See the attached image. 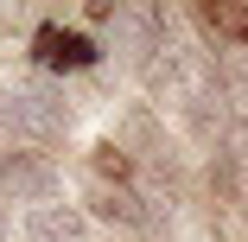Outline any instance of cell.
Returning a JSON list of instances; mask_svg holds the SVG:
<instances>
[{
  "label": "cell",
  "instance_id": "6da1fadb",
  "mask_svg": "<svg viewBox=\"0 0 248 242\" xmlns=\"http://www.w3.org/2000/svg\"><path fill=\"white\" fill-rule=\"evenodd\" d=\"M0 134L19 147H58L70 134V96L58 77H32V83H0Z\"/></svg>",
  "mask_w": 248,
  "mask_h": 242
},
{
  "label": "cell",
  "instance_id": "7a4b0ae2",
  "mask_svg": "<svg viewBox=\"0 0 248 242\" xmlns=\"http://www.w3.org/2000/svg\"><path fill=\"white\" fill-rule=\"evenodd\" d=\"M0 198H13V204H26V210H38V204H58L64 198V166L51 160V153H32V147H7L0 153Z\"/></svg>",
  "mask_w": 248,
  "mask_h": 242
},
{
  "label": "cell",
  "instance_id": "3957f363",
  "mask_svg": "<svg viewBox=\"0 0 248 242\" xmlns=\"http://www.w3.org/2000/svg\"><path fill=\"white\" fill-rule=\"evenodd\" d=\"M166 13L159 7H146V0H121V7L108 13V45L102 51H121L127 64H153L166 51Z\"/></svg>",
  "mask_w": 248,
  "mask_h": 242
},
{
  "label": "cell",
  "instance_id": "277c9868",
  "mask_svg": "<svg viewBox=\"0 0 248 242\" xmlns=\"http://www.w3.org/2000/svg\"><path fill=\"white\" fill-rule=\"evenodd\" d=\"M32 58H38V77H70V70H95V64H102V45L83 38L77 26L45 19L32 32Z\"/></svg>",
  "mask_w": 248,
  "mask_h": 242
},
{
  "label": "cell",
  "instance_id": "5b68a950",
  "mask_svg": "<svg viewBox=\"0 0 248 242\" xmlns=\"http://www.w3.org/2000/svg\"><path fill=\"white\" fill-rule=\"evenodd\" d=\"M83 210H89V223H108V229H153V204H146L140 185H102V178H89Z\"/></svg>",
  "mask_w": 248,
  "mask_h": 242
},
{
  "label": "cell",
  "instance_id": "8992f818",
  "mask_svg": "<svg viewBox=\"0 0 248 242\" xmlns=\"http://www.w3.org/2000/svg\"><path fill=\"white\" fill-rule=\"evenodd\" d=\"M89 229H95L89 210H83V204H64V198L19 217V236H26V242H89Z\"/></svg>",
  "mask_w": 248,
  "mask_h": 242
},
{
  "label": "cell",
  "instance_id": "52a82bcc",
  "mask_svg": "<svg viewBox=\"0 0 248 242\" xmlns=\"http://www.w3.org/2000/svg\"><path fill=\"white\" fill-rule=\"evenodd\" d=\"M217 102L248 115V51H223L217 58Z\"/></svg>",
  "mask_w": 248,
  "mask_h": 242
},
{
  "label": "cell",
  "instance_id": "ba28073f",
  "mask_svg": "<svg viewBox=\"0 0 248 242\" xmlns=\"http://www.w3.org/2000/svg\"><path fill=\"white\" fill-rule=\"evenodd\" d=\"M197 19H204L217 38H235L229 51H248V7H223V0H217V7H204Z\"/></svg>",
  "mask_w": 248,
  "mask_h": 242
},
{
  "label": "cell",
  "instance_id": "9c48e42d",
  "mask_svg": "<svg viewBox=\"0 0 248 242\" xmlns=\"http://www.w3.org/2000/svg\"><path fill=\"white\" fill-rule=\"evenodd\" d=\"M235 204L248 210V160H242V172H235Z\"/></svg>",
  "mask_w": 248,
  "mask_h": 242
},
{
  "label": "cell",
  "instance_id": "30bf717a",
  "mask_svg": "<svg viewBox=\"0 0 248 242\" xmlns=\"http://www.w3.org/2000/svg\"><path fill=\"white\" fill-rule=\"evenodd\" d=\"M0 242H7V210H0Z\"/></svg>",
  "mask_w": 248,
  "mask_h": 242
}]
</instances>
